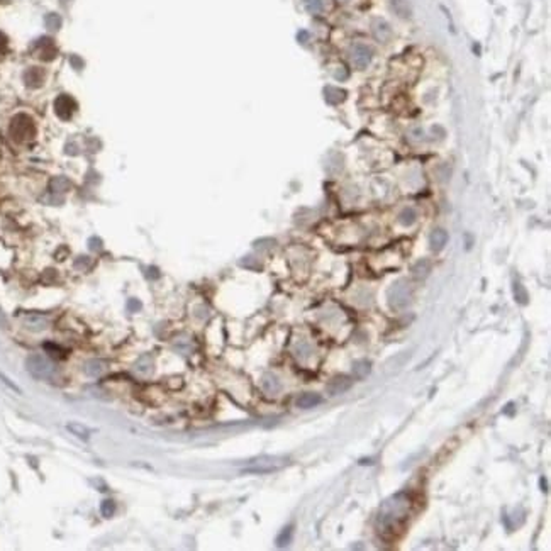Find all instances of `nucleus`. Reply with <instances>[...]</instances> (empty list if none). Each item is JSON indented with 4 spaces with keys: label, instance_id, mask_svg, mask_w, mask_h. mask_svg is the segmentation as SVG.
<instances>
[{
    "label": "nucleus",
    "instance_id": "f257e3e1",
    "mask_svg": "<svg viewBox=\"0 0 551 551\" xmlns=\"http://www.w3.org/2000/svg\"><path fill=\"white\" fill-rule=\"evenodd\" d=\"M26 368L34 378H39V380H48V378H51L54 375V370H56L53 365V361L43 355L29 356L26 360Z\"/></svg>",
    "mask_w": 551,
    "mask_h": 551
},
{
    "label": "nucleus",
    "instance_id": "f03ea898",
    "mask_svg": "<svg viewBox=\"0 0 551 551\" xmlns=\"http://www.w3.org/2000/svg\"><path fill=\"white\" fill-rule=\"evenodd\" d=\"M34 134H36V126L29 115L21 114L11 120V136L16 143H24V141L31 139Z\"/></svg>",
    "mask_w": 551,
    "mask_h": 551
},
{
    "label": "nucleus",
    "instance_id": "7ed1b4c3",
    "mask_svg": "<svg viewBox=\"0 0 551 551\" xmlns=\"http://www.w3.org/2000/svg\"><path fill=\"white\" fill-rule=\"evenodd\" d=\"M409 299H411V289L406 285V282H397L388 292V302L395 309H402L407 305Z\"/></svg>",
    "mask_w": 551,
    "mask_h": 551
},
{
    "label": "nucleus",
    "instance_id": "20e7f679",
    "mask_svg": "<svg viewBox=\"0 0 551 551\" xmlns=\"http://www.w3.org/2000/svg\"><path fill=\"white\" fill-rule=\"evenodd\" d=\"M75 109H77V104H75V100L72 97H68V95H62V97H58L56 102H54V110H56L58 117H62V119L72 117Z\"/></svg>",
    "mask_w": 551,
    "mask_h": 551
},
{
    "label": "nucleus",
    "instance_id": "39448f33",
    "mask_svg": "<svg viewBox=\"0 0 551 551\" xmlns=\"http://www.w3.org/2000/svg\"><path fill=\"white\" fill-rule=\"evenodd\" d=\"M351 385H353V380L348 375H338L327 383L326 388L331 395H340V393H345L346 390H350Z\"/></svg>",
    "mask_w": 551,
    "mask_h": 551
},
{
    "label": "nucleus",
    "instance_id": "423d86ee",
    "mask_svg": "<svg viewBox=\"0 0 551 551\" xmlns=\"http://www.w3.org/2000/svg\"><path fill=\"white\" fill-rule=\"evenodd\" d=\"M24 326H26V329H29V331L39 332V331L46 329L49 326V321H48V317H44L41 314H29L24 317Z\"/></svg>",
    "mask_w": 551,
    "mask_h": 551
},
{
    "label": "nucleus",
    "instance_id": "0eeeda50",
    "mask_svg": "<svg viewBox=\"0 0 551 551\" xmlns=\"http://www.w3.org/2000/svg\"><path fill=\"white\" fill-rule=\"evenodd\" d=\"M44 77H46V73H44V70L41 68H29L26 75H24V82H26L27 87L31 88H38L41 87V85L44 83Z\"/></svg>",
    "mask_w": 551,
    "mask_h": 551
},
{
    "label": "nucleus",
    "instance_id": "6e6552de",
    "mask_svg": "<svg viewBox=\"0 0 551 551\" xmlns=\"http://www.w3.org/2000/svg\"><path fill=\"white\" fill-rule=\"evenodd\" d=\"M321 402H322V397L319 395V393L305 392V393H302L299 399H297V407H300V409H312V407L319 406Z\"/></svg>",
    "mask_w": 551,
    "mask_h": 551
},
{
    "label": "nucleus",
    "instance_id": "1a4fd4ad",
    "mask_svg": "<svg viewBox=\"0 0 551 551\" xmlns=\"http://www.w3.org/2000/svg\"><path fill=\"white\" fill-rule=\"evenodd\" d=\"M67 429L73 434V436H77L78 439H82V441H88L90 434H92V431H90V429L85 426V424H80V422H68V424H67Z\"/></svg>",
    "mask_w": 551,
    "mask_h": 551
},
{
    "label": "nucleus",
    "instance_id": "9d476101",
    "mask_svg": "<svg viewBox=\"0 0 551 551\" xmlns=\"http://www.w3.org/2000/svg\"><path fill=\"white\" fill-rule=\"evenodd\" d=\"M105 372V363L102 360H88L85 363V373L88 377H100Z\"/></svg>",
    "mask_w": 551,
    "mask_h": 551
},
{
    "label": "nucleus",
    "instance_id": "9b49d317",
    "mask_svg": "<svg viewBox=\"0 0 551 551\" xmlns=\"http://www.w3.org/2000/svg\"><path fill=\"white\" fill-rule=\"evenodd\" d=\"M263 388H265V392L275 395V393H279V390H280V380L273 375V373H266V375L263 377Z\"/></svg>",
    "mask_w": 551,
    "mask_h": 551
},
{
    "label": "nucleus",
    "instance_id": "f8f14e48",
    "mask_svg": "<svg viewBox=\"0 0 551 551\" xmlns=\"http://www.w3.org/2000/svg\"><path fill=\"white\" fill-rule=\"evenodd\" d=\"M446 241H448V234H446V231H443V229H436V231H434L433 234H431V248H433L434 251L443 250V246L446 244Z\"/></svg>",
    "mask_w": 551,
    "mask_h": 551
},
{
    "label": "nucleus",
    "instance_id": "ddd939ff",
    "mask_svg": "<svg viewBox=\"0 0 551 551\" xmlns=\"http://www.w3.org/2000/svg\"><path fill=\"white\" fill-rule=\"evenodd\" d=\"M370 370H372L370 361H366V360H358L353 363V375L356 378H365L368 373H370Z\"/></svg>",
    "mask_w": 551,
    "mask_h": 551
},
{
    "label": "nucleus",
    "instance_id": "4468645a",
    "mask_svg": "<svg viewBox=\"0 0 551 551\" xmlns=\"http://www.w3.org/2000/svg\"><path fill=\"white\" fill-rule=\"evenodd\" d=\"M292 534H294V529H292V526H287V528L282 531V533L279 534V538H277V546H287L292 541Z\"/></svg>",
    "mask_w": 551,
    "mask_h": 551
},
{
    "label": "nucleus",
    "instance_id": "2eb2a0df",
    "mask_svg": "<svg viewBox=\"0 0 551 551\" xmlns=\"http://www.w3.org/2000/svg\"><path fill=\"white\" fill-rule=\"evenodd\" d=\"M59 26H62V17L58 14H49V16H46V27L49 31H58Z\"/></svg>",
    "mask_w": 551,
    "mask_h": 551
},
{
    "label": "nucleus",
    "instance_id": "dca6fc26",
    "mask_svg": "<svg viewBox=\"0 0 551 551\" xmlns=\"http://www.w3.org/2000/svg\"><path fill=\"white\" fill-rule=\"evenodd\" d=\"M68 187H70L68 180L63 178V176H58V178L51 180V190L53 192H65V190H68Z\"/></svg>",
    "mask_w": 551,
    "mask_h": 551
},
{
    "label": "nucleus",
    "instance_id": "f3484780",
    "mask_svg": "<svg viewBox=\"0 0 551 551\" xmlns=\"http://www.w3.org/2000/svg\"><path fill=\"white\" fill-rule=\"evenodd\" d=\"M100 510H102V514L105 515V517H112L114 512H115V502L114 500H104L102 505H100Z\"/></svg>",
    "mask_w": 551,
    "mask_h": 551
},
{
    "label": "nucleus",
    "instance_id": "a211bd4d",
    "mask_svg": "<svg viewBox=\"0 0 551 551\" xmlns=\"http://www.w3.org/2000/svg\"><path fill=\"white\" fill-rule=\"evenodd\" d=\"M0 382H2L4 383V385H7L9 388H11V390L12 392H16V393H19V395H21V393H22V390H21V387H19L17 385V383H14L12 380H11V378H9L7 375H6V373H2V372H0Z\"/></svg>",
    "mask_w": 551,
    "mask_h": 551
},
{
    "label": "nucleus",
    "instance_id": "6ab92c4d",
    "mask_svg": "<svg viewBox=\"0 0 551 551\" xmlns=\"http://www.w3.org/2000/svg\"><path fill=\"white\" fill-rule=\"evenodd\" d=\"M429 273V261H421L417 263V266L414 268V275L417 277V279H424Z\"/></svg>",
    "mask_w": 551,
    "mask_h": 551
},
{
    "label": "nucleus",
    "instance_id": "aec40b11",
    "mask_svg": "<svg viewBox=\"0 0 551 551\" xmlns=\"http://www.w3.org/2000/svg\"><path fill=\"white\" fill-rule=\"evenodd\" d=\"M414 221H416V212H414L412 209H406V210H404L402 214H401V222H402V224L411 226Z\"/></svg>",
    "mask_w": 551,
    "mask_h": 551
},
{
    "label": "nucleus",
    "instance_id": "412c9836",
    "mask_svg": "<svg viewBox=\"0 0 551 551\" xmlns=\"http://www.w3.org/2000/svg\"><path fill=\"white\" fill-rule=\"evenodd\" d=\"M307 7L311 9V11H322V7H324V0H305Z\"/></svg>",
    "mask_w": 551,
    "mask_h": 551
},
{
    "label": "nucleus",
    "instance_id": "4be33fe9",
    "mask_svg": "<svg viewBox=\"0 0 551 551\" xmlns=\"http://www.w3.org/2000/svg\"><path fill=\"white\" fill-rule=\"evenodd\" d=\"M6 49H7V38L0 33V54L6 53Z\"/></svg>",
    "mask_w": 551,
    "mask_h": 551
},
{
    "label": "nucleus",
    "instance_id": "5701e85b",
    "mask_svg": "<svg viewBox=\"0 0 551 551\" xmlns=\"http://www.w3.org/2000/svg\"><path fill=\"white\" fill-rule=\"evenodd\" d=\"M90 250H100V239H97V237H92L88 242Z\"/></svg>",
    "mask_w": 551,
    "mask_h": 551
},
{
    "label": "nucleus",
    "instance_id": "b1692460",
    "mask_svg": "<svg viewBox=\"0 0 551 551\" xmlns=\"http://www.w3.org/2000/svg\"><path fill=\"white\" fill-rule=\"evenodd\" d=\"M0 327H7V317L2 311H0Z\"/></svg>",
    "mask_w": 551,
    "mask_h": 551
}]
</instances>
